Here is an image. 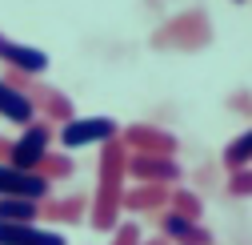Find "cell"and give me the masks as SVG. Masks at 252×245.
Returning <instances> with one entry per match:
<instances>
[{"label":"cell","instance_id":"6da1fadb","mask_svg":"<svg viewBox=\"0 0 252 245\" xmlns=\"http://www.w3.org/2000/svg\"><path fill=\"white\" fill-rule=\"evenodd\" d=\"M124 161H128V149L120 145V137L100 145V177H96V197H92V213L88 221L100 233H112L120 225V197H124Z\"/></svg>","mask_w":252,"mask_h":245},{"label":"cell","instance_id":"7a4b0ae2","mask_svg":"<svg viewBox=\"0 0 252 245\" xmlns=\"http://www.w3.org/2000/svg\"><path fill=\"white\" fill-rule=\"evenodd\" d=\"M48 145H52V125L48 121H32V125H24V133L12 141L8 165L24 169V173H36V165L48 157Z\"/></svg>","mask_w":252,"mask_h":245},{"label":"cell","instance_id":"3957f363","mask_svg":"<svg viewBox=\"0 0 252 245\" xmlns=\"http://www.w3.org/2000/svg\"><path fill=\"white\" fill-rule=\"evenodd\" d=\"M120 137V125L112 117H72L68 125H60V145L80 149V145H104Z\"/></svg>","mask_w":252,"mask_h":245},{"label":"cell","instance_id":"277c9868","mask_svg":"<svg viewBox=\"0 0 252 245\" xmlns=\"http://www.w3.org/2000/svg\"><path fill=\"white\" fill-rule=\"evenodd\" d=\"M120 145L128 153H144V157H172L176 153V133L156 129V125H128L120 129Z\"/></svg>","mask_w":252,"mask_h":245},{"label":"cell","instance_id":"5b68a950","mask_svg":"<svg viewBox=\"0 0 252 245\" xmlns=\"http://www.w3.org/2000/svg\"><path fill=\"white\" fill-rule=\"evenodd\" d=\"M124 177H132L136 185H172V181L180 177V165H176V157H144V153H128Z\"/></svg>","mask_w":252,"mask_h":245},{"label":"cell","instance_id":"8992f818","mask_svg":"<svg viewBox=\"0 0 252 245\" xmlns=\"http://www.w3.org/2000/svg\"><path fill=\"white\" fill-rule=\"evenodd\" d=\"M48 181L40 173H24V169H12L8 161H0V197H28V201H48Z\"/></svg>","mask_w":252,"mask_h":245},{"label":"cell","instance_id":"52a82bcc","mask_svg":"<svg viewBox=\"0 0 252 245\" xmlns=\"http://www.w3.org/2000/svg\"><path fill=\"white\" fill-rule=\"evenodd\" d=\"M208 37H212V28H208L196 12H188V16L172 20L168 28H160V33H156V44H172V48H200Z\"/></svg>","mask_w":252,"mask_h":245},{"label":"cell","instance_id":"ba28073f","mask_svg":"<svg viewBox=\"0 0 252 245\" xmlns=\"http://www.w3.org/2000/svg\"><path fill=\"white\" fill-rule=\"evenodd\" d=\"M0 60H4V69L24 73V77H36V73L48 69V56H44L40 48L20 44V41H12V37H4V33H0Z\"/></svg>","mask_w":252,"mask_h":245},{"label":"cell","instance_id":"9c48e42d","mask_svg":"<svg viewBox=\"0 0 252 245\" xmlns=\"http://www.w3.org/2000/svg\"><path fill=\"white\" fill-rule=\"evenodd\" d=\"M156 225H160V237L176 241V245H212V233L200 221H188L180 213H156Z\"/></svg>","mask_w":252,"mask_h":245},{"label":"cell","instance_id":"30bf717a","mask_svg":"<svg viewBox=\"0 0 252 245\" xmlns=\"http://www.w3.org/2000/svg\"><path fill=\"white\" fill-rule=\"evenodd\" d=\"M24 93H28V101L36 105V113H44L48 121H60V125H68V121L76 117V105H72L64 93H56V88H44V84H28Z\"/></svg>","mask_w":252,"mask_h":245},{"label":"cell","instance_id":"8fae6325","mask_svg":"<svg viewBox=\"0 0 252 245\" xmlns=\"http://www.w3.org/2000/svg\"><path fill=\"white\" fill-rule=\"evenodd\" d=\"M0 117L12 121V125H20V129L36 121V105L28 101V93H20V88L8 84L4 77H0Z\"/></svg>","mask_w":252,"mask_h":245},{"label":"cell","instance_id":"7c38bea8","mask_svg":"<svg viewBox=\"0 0 252 245\" xmlns=\"http://www.w3.org/2000/svg\"><path fill=\"white\" fill-rule=\"evenodd\" d=\"M0 245H64L56 229H40V225H12L0 221Z\"/></svg>","mask_w":252,"mask_h":245},{"label":"cell","instance_id":"4fadbf2b","mask_svg":"<svg viewBox=\"0 0 252 245\" xmlns=\"http://www.w3.org/2000/svg\"><path fill=\"white\" fill-rule=\"evenodd\" d=\"M168 185H136V189H124L120 209H132V213H164L168 209Z\"/></svg>","mask_w":252,"mask_h":245},{"label":"cell","instance_id":"5bb4252c","mask_svg":"<svg viewBox=\"0 0 252 245\" xmlns=\"http://www.w3.org/2000/svg\"><path fill=\"white\" fill-rule=\"evenodd\" d=\"M84 209H88V201H84V197L44 201V205H40V221H56V225H76V221H84Z\"/></svg>","mask_w":252,"mask_h":245},{"label":"cell","instance_id":"9a60e30c","mask_svg":"<svg viewBox=\"0 0 252 245\" xmlns=\"http://www.w3.org/2000/svg\"><path fill=\"white\" fill-rule=\"evenodd\" d=\"M0 221L36 225V221H40V201H28V197H0Z\"/></svg>","mask_w":252,"mask_h":245},{"label":"cell","instance_id":"2e32d148","mask_svg":"<svg viewBox=\"0 0 252 245\" xmlns=\"http://www.w3.org/2000/svg\"><path fill=\"white\" fill-rule=\"evenodd\" d=\"M36 173L52 185V181H60V177H72V173H76V161L68 157V153H48V157L36 165Z\"/></svg>","mask_w":252,"mask_h":245},{"label":"cell","instance_id":"e0dca14e","mask_svg":"<svg viewBox=\"0 0 252 245\" xmlns=\"http://www.w3.org/2000/svg\"><path fill=\"white\" fill-rule=\"evenodd\" d=\"M168 209H172V213H180V217H188V221H200L204 201H200L192 189H172V197H168Z\"/></svg>","mask_w":252,"mask_h":245},{"label":"cell","instance_id":"ac0fdd59","mask_svg":"<svg viewBox=\"0 0 252 245\" xmlns=\"http://www.w3.org/2000/svg\"><path fill=\"white\" fill-rule=\"evenodd\" d=\"M224 165H228V169H244V165H252V129H244L232 145H224Z\"/></svg>","mask_w":252,"mask_h":245},{"label":"cell","instance_id":"d6986e66","mask_svg":"<svg viewBox=\"0 0 252 245\" xmlns=\"http://www.w3.org/2000/svg\"><path fill=\"white\" fill-rule=\"evenodd\" d=\"M228 193H232V197H252V165L232 169V177H228Z\"/></svg>","mask_w":252,"mask_h":245},{"label":"cell","instance_id":"ffe728a7","mask_svg":"<svg viewBox=\"0 0 252 245\" xmlns=\"http://www.w3.org/2000/svg\"><path fill=\"white\" fill-rule=\"evenodd\" d=\"M140 241H144V233H140L136 221H120L112 229V245H140Z\"/></svg>","mask_w":252,"mask_h":245},{"label":"cell","instance_id":"44dd1931","mask_svg":"<svg viewBox=\"0 0 252 245\" xmlns=\"http://www.w3.org/2000/svg\"><path fill=\"white\" fill-rule=\"evenodd\" d=\"M8 153H12V141H4V137H0V161H8Z\"/></svg>","mask_w":252,"mask_h":245},{"label":"cell","instance_id":"7402d4cb","mask_svg":"<svg viewBox=\"0 0 252 245\" xmlns=\"http://www.w3.org/2000/svg\"><path fill=\"white\" fill-rule=\"evenodd\" d=\"M140 245H172L168 237H156V241H140Z\"/></svg>","mask_w":252,"mask_h":245}]
</instances>
